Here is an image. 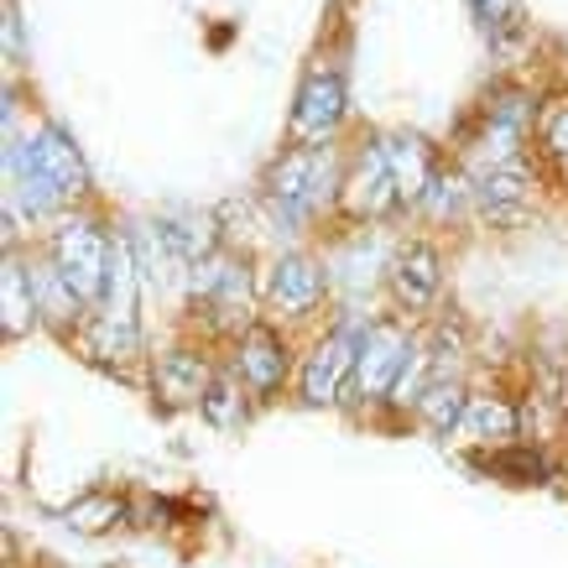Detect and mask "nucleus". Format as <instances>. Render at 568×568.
<instances>
[{
    "label": "nucleus",
    "instance_id": "obj_1",
    "mask_svg": "<svg viewBox=\"0 0 568 568\" xmlns=\"http://www.w3.org/2000/svg\"><path fill=\"white\" fill-rule=\"evenodd\" d=\"M6 162H11V204H21L32 220L52 214L58 204H69L89 189L84 156L58 125H42L27 146H11Z\"/></svg>",
    "mask_w": 568,
    "mask_h": 568
},
{
    "label": "nucleus",
    "instance_id": "obj_6",
    "mask_svg": "<svg viewBox=\"0 0 568 568\" xmlns=\"http://www.w3.org/2000/svg\"><path fill=\"white\" fill-rule=\"evenodd\" d=\"M345 204H349L355 220H381V214H392V209L402 204L392 162H386V152H381V141L355 156V168H349V178H345Z\"/></svg>",
    "mask_w": 568,
    "mask_h": 568
},
{
    "label": "nucleus",
    "instance_id": "obj_20",
    "mask_svg": "<svg viewBox=\"0 0 568 568\" xmlns=\"http://www.w3.org/2000/svg\"><path fill=\"white\" fill-rule=\"evenodd\" d=\"M485 32H511L517 27V0H469Z\"/></svg>",
    "mask_w": 568,
    "mask_h": 568
},
{
    "label": "nucleus",
    "instance_id": "obj_2",
    "mask_svg": "<svg viewBox=\"0 0 568 568\" xmlns=\"http://www.w3.org/2000/svg\"><path fill=\"white\" fill-rule=\"evenodd\" d=\"M328 193H334V156H328L324 146L287 152L272 173H266V199H272L276 224H303Z\"/></svg>",
    "mask_w": 568,
    "mask_h": 568
},
{
    "label": "nucleus",
    "instance_id": "obj_5",
    "mask_svg": "<svg viewBox=\"0 0 568 568\" xmlns=\"http://www.w3.org/2000/svg\"><path fill=\"white\" fill-rule=\"evenodd\" d=\"M361 345H365L361 328H339V334H328L324 345L313 349L308 365H303V402H308V407H328V402H339L345 376L361 365Z\"/></svg>",
    "mask_w": 568,
    "mask_h": 568
},
{
    "label": "nucleus",
    "instance_id": "obj_4",
    "mask_svg": "<svg viewBox=\"0 0 568 568\" xmlns=\"http://www.w3.org/2000/svg\"><path fill=\"white\" fill-rule=\"evenodd\" d=\"M407 361H413V339H407V328H402V324H376V328H365L361 365H355V392H361L365 402L386 396L396 381H402Z\"/></svg>",
    "mask_w": 568,
    "mask_h": 568
},
{
    "label": "nucleus",
    "instance_id": "obj_17",
    "mask_svg": "<svg viewBox=\"0 0 568 568\" xmlns=\"http://www.w3.org/2000/svg\"><path fill=\"white\" fill-rule=\"evenodd\" d=\"M0 308H6V334H21V328H32L37 308V293H32V276L21 272L17 261L6 266V293H0Z\"/></svg>",
    "mask_w": 568,
    "mask_h": 568
},
{
    "label": "nucleus",
    "instance_id": "obj_12",
    "mask_svg": "<svg viewBox=\"0 0 568 568\" xmlns=\"http://www.w3.org/2000/svg\"><path fill=\"white\" fill-rule=\"evenodd\" d=\"M241 376L256 386V392H276L282 376H287V355H282V339H276L266 324H251L241 339Z\"/></svg>",
    "mask_w": 568,
    "mask_h": 568
},
{
    "label": "nucleus",
    "instance_id": "obj_7",
    "mask_svg": "<svg viewBox=\"0 0 568 568\" xmlns=\"http://www.w3.org/2000/svg\"><path fill=\"white\" fill-rule=\"evenodd\" d=\"M339 121H345V79L339 73H308L293 110V131L308 141H324Z\"/></svg>",
    "mask_w": 568,
    "mask_h": 568
},
{
    "label": "nucleus",
    "instance_id": "obj_21",
    "mask_svg": "<svg viewBox=\"0 0 568 568\" xmlns=\"http://www.w3.org/2000/svg\"><path fill=\"white\" fill-rule=\"evenodd\" d=\"M423 204H428L433 214H454V209H459V178H454V173H438Z\"/></svg>",
    "mask_w": 568,
    "mask_h": 568
},
{
    "label": "nucleus",
    "instance_id": "obj_16",
    "mask_svg": "<svg viewBox=\"0 0 568 568\" xmlns=\"http://www.w3.org/2000/svg\"><path fill=\"white\" fill-rule=\"evenodd\" d=\"M459 428L475 433V438H485V444H506V438L517 433V413H511L500 396H469L465 423H459Z\"/></svg>",
    "mask_w": 568,
    "mask_h": 568
},
{
    "label": "nucleus",
    "instance_id": "obj_3",
    "mask_svg": "<svg viewBox=\"0 0 568 568\" xmlns=\"http://www.w3.org/2000/svg\"><path fill=\"white\" fill-rule=\"evenodd\" d=\"M52 266L63 272L79 303H100L104 297V276H110V241H104L94 224H69L58 230L52 241Z\"/></svg>",
    "mask_w": 568,
    "mask_h": 568
},
{
    "label": "nucleus",
    "instance_id": "obj_10",
    "mask_svg": "<svg viewBox=\"0 0 568 568\" xmlns=\"http://www.w3.org/2000/svg\"><path fill=\"white\" fill-rule=\"evenodd\" d=\"M381 152H386V162H392V178H396L402 204H423V199H428V189H433V178H438L428 141H417V136H386V141H381Z\"/></svg>",
    "mask_w": 568,
    "mask_h": 568
},
{
    "label": "nucleus",
    "instance_id": "obj_22",
    "mask_svg": "<svg viewBox=\"0 0 568 568\" xmlns=\"http://www.w3.org/2000/svg\"><path fill=\"white\" fill-rule=\"evenodd\" d=\"M542 141H548V152L558 156V162H568V110H558V115H552L548 136H542Z\"/></svg>",
    "mask_w": 568,
    "mask_h": 568
},
{
    "label": "nucleus",
    "instance_id": "obj_18",
    "mask_svg": "<svg viewBox=\"0 0 568 568\" xmlns=\"http://www.w3.org/2000/svg\"><path fill=\"white\" fill-rule=\"evenodd\" d=\"M199 407H204V417L214 423V428H235V423H241V396H235V386H230L224 376L209 381V392H204Z\"/></svg>",
    "mask_w": 568,
    "mask_h": 568
},
{
    "label": "nucleus",
    "instance_id": "obj_19",
    "mask_svg": "<svg viewBox=\"0 0 568 568\" xmlns=\"http://www.w3.org/2000/svg\"><path fill=\"white\" fill-rule=\"evenodd\" d=\"M69 517H73V527H84V532H100L104 521L121 517V500H115V496H89V500H79V506H73Z\"/></svg>",
    "mask_w": 568,
    "mask_h": 568
},
{
    "label": "nucleus",
    "instance_id": "obj_13",
    "mask_svg": "<svg viewBox=\"0 0 568 568\" xmlns=\"http://www.w3.org/2000/svg\"><path fill=\"white\" fill-rule=\"evenodd\" d=\"M527 189H532V173H527V162H500L490 173H480L475 183V199H480L485 214H496V220H511L521 204H527Z\"/></svg>",
    "mask_w": 568,
    "mask_h": 568
},
{
    "label": "nucleus",
    "instance_id": "obj_11",
    "mask_svg": "<svg viewBox=\"0 0 568 568\" xmlns=\"http://www.w3.org/2000/svg\"><path fill=\"white\" fill-rule=\"evenodd\" d=\"M438 282H444V272H438V251H433V245H407V251L396 256L392 287L407 308H428L433 297H438Z\"/></svg>",
    "mask_w": 568,
    "mask_h": 568
},
{
    "label": "nucleus",
    "instance_id": "obj_8",
    "mask_svg": "<svg viewBox=\"0 0 568 568\" xmlns=\"http://www.w3.org/2000/svg\"><path fill=\"white\" fill-rule=\"evenodd\" d=\"M266 293H272V303L282 313L303 318V313H313V303L324 297V266L308 256H282L272 266V276H266Z\"/></svg>",
    "mask_w": 568,
    "mask_h": 568
},
{
    "label": "nucleus",
    "instance_id": "obj_14",
    "mask_svg": "<svg viewBox=\"0 0 568 568\" xmlns=\"http://www.w3.org/2000/svg\"><path fill=\"white\" fill-rule=\"evenodd\" d=\"M156 392L168 402H204L209 392V376H204V361L193 349H173L156 361Z\"/></svg>",
    "mask_w": 568,
    "mask_h": 568
},
{
    "label": "nucleus",
    "instance_id": "obj_15",
    "mask_svg": "<svg viewBox=\"0 0 568 568\" xmlns=\"http://www.w3.org/2000/svg\"><path fill=\"white\" fill-rule=\"evenodd\" d=\"M465 407H469L465 386H459V381H444V376H433V381H428V392L417 396V413L428 417V423H433L438 433L459 428V423H465Z\"/></svg>",
    "mask_w": 568,
    "mask_h": 568
},
{
    "label": "nucleus",
    "instance_id": "obj_9",
    "mask_svg": "<svg viewBox=\"0 0 568 568\" xmlns=\"http://www.w3.org/2000/svg\"><path fill=\"white\" fill-rule=\"evenodd\" d=\"M204 303L214 313V324H245L251 318V287H245V266H235L230 256L204 261Z\"/></svg>",
    "mask_w": 568,
    "mask_h": 568
}]
</instances>
